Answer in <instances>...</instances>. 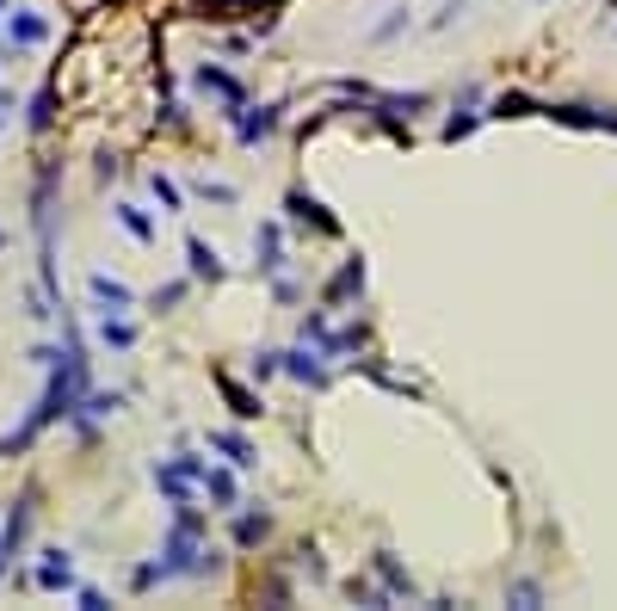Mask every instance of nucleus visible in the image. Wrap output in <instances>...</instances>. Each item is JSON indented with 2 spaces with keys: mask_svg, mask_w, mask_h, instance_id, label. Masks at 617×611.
<instances>
[{
  "mask_svg": "<svg viewBox=\"0 0 617 611\" xmlns=\"http://www.w3.org/2000/svg\"><path fill=\"white\" fill-rule=\"evenodd\" d=\"M192 87L204 93V99H216L223 105V118H235L241 105H247V87L229 75V68H216V62H198V75H192Z\"/></svg>",
  "mask_w": 617,
  "mask_h": 611,
  "instance_id": "obj_1",
  "label": "nucleus"
},
{
  "mask_svg": "<svg viewBox=\"0 0 617 611\" xmlns=\"http://www.w3.org/2000/svg\"><path fill=\"white\" fill-rule=\"evenodd\" d=\"M198 476H204V463H198V457H186V451L155 463V488H161L167 500H192V494H198Z\"/></svg>",
  "mask_w": 617,
  "mask_h": 611,
  "instance_id": "obj_2",
  "label": "nucleus"
},
{
  "mask_svg": "<svg viewBox=\"0 0 617 611\" xmlns=\"http://www.w3.org/2000/svg\"><path fill=\"white\" fill-rule=\"evenodd\" d=\"M229 124H235V136H241L247 149H253V142H266V136H278V124H284V105L272 99V105H260V112H253V105H241V112H235Z\"/></svg>",
  "mask_w": 617,
  "mask_h": 611,
  "instance_id": "obj_3",
  "label": "nucleus"
},
{
  "mask_svg": "<svg viewBox=\"0 0 617 611\" xmlns=\"http://www.w3.org/2000/svg\"><path fill=\"white\" fill-rule=\"evenodd\" d=\"M543 118H556L568 130H611L617 136V112H611V105H543Z\"/></svg>",
  "mask_w": 617,
  "mask_h": 611,
  "instance_id": "obj_4",
  "label": "nucleus"
},
{
  "mask_svg": "<svg viewBox=\"0 0 617 611\" xmlns=\"http://www.w3.org/2000/svg\"><path fill=\"white\" fill-rule=\"evenodd\" d=\"M278 365H284V377H297V383H309V389H328V383H334V371L321 365V346H297V352H278Z\"/></svg>",
  "mask_w": 617,
  "mask_h": 611,
  "instance_id": "obj_5",
  "label": "nucleus"
},
{
  "mask_svg": "<svg viewBox=\"0 0 617 611\" xmlns=\"http://www.w3.org/2000/svg\"><path fill=\"white\" fill-rule=\"evenodd\" d=\"M38 587H44V593H75V556H68V550H44Z\"/></svg>",
  "mask_w": 617,
  "mask_h": 611,
  "instance_id": "obj_6",
  "label": "nucleus"
},
{
  "mask_svg": "<svg viewBox=\"0 0 617 611\" xmlns=\"http://www.w3.org/2000/svg\"><path fill=\"white\" fill-rule=\"evenodd\" d=\"M7 38H13V50H38V44H50V19L44 13H13Z\"/></svg>",
  "mask_w": 617,
  "mask_h": 611,
  "instance_id": "obj_7",
  "label": "nucleus"
},
{
  "mask_svg": "<svg viewBox=\"0 0 617 611\" xmlns=\"http://www.w3.org/2000/svg\"><path fill=\"white\" fill-rule=\"evenodd\" d=\"M31 519H38V494H19V500H13V513H7V525H0V531H7V550H13V556L25 550Z\"/></svg>",
  "mask_w": 617,
  "mask_h": 611,
  "instance_id": "obj_8",
  "label": "nucleus"
},
{
  "mask_svg": "<svg viewBox=\"0 0 617 611\" xmlns=\"http://www.w3.org/2000/svg\"><path fill=\"white\" fill-rule=\"evenodd\" d=\"M186 266H192L198 284H216V278H223V254H216L210 241H198V235H186Z\"/></svg>",
  "mask_w": 617,
  "mask_h": 611,
  "instance_id": "obj_9",
  "label": "nucleus"
},
{
  "mask_svg": "<svg viewBox=\"0 0 617 611\" xmlns=\"http://www.w3.org/2000/svg\"><path fill=\"white\" fill-rule=\"evenodd\" d=\"M284 210H290V217H297V223H309V229H321V235H340V217H328V210H321L309 192H290L284 198Z\"/></svg>",
  "mask_w": 617,
  "mask_h": 611,
  "instance_id": "obj_10",
  "label": "nucleus"
},
{
  "mask_svg": "<svg viewBox=\"0 0 617 611\" xmlns=\"http://www.w3.org/2000/svg\"><path fill=\"white\" fill-rule=\"evenodd\" d=\"M87 291H93V303H105V309H136V291H130L124 278H112V272H93Z\"/></svg>",
  "mask_w": 617,
  "mask_h": 611,
  "instance_id": "obj_11",
  "label": "nucleus"
},
{
  "mask_svg": "<svg viewBox=\"0 0 617 611\" xmlns=\"http://www.w3.org/2000/svg\"><path fill=\"white\" fill-rule=\"evenodd\" d=\"M253 254H260V272H284V229L278 223H260V235H253Z\"/></svg>",
  "mask_w": 617,
  "mask_h": 611,
  "instance_id": "obj_12",
  "label": "nucleus"
},
{
  "mask_svg": "<svg viewBox=\"0 0 617 611\" xmlns=\"http://www.w3.org/2000/svg\"><path fill=\"white\" fill-rule=\"evenodd\" d=\"M216 389H223V402L235 408V420H260V414H266V402H260L253 389H241L235 377H216Z\"/></svg>",
  "mask_w": 617,
  "mask_h": 611,
  "instance_id": "obj_13",
  "label": "nucleus"
},
{
  "mask_svg": "<svg viewBox=\"0 0 617 611\" xmlns=\"http://www.w3.org/2000/svg\"><path fill=\"white\" fill-rule=\"evenodd\" d=\"M358 291H365V260H346V266H340V278L328 284V309H340V303H352Z\"/></svg>",
  "mask_w": 617,
  "mask_h": 611,
  "instance_id": "obj_14",
  "label": "nucleus"
},
{
  "mask_svg": "<svg viewBox=\"0 0 617 611\" xmlns=\"http://www.w3.org/2000/svg\"><path fill=\"white\" fill-rule=\"evenodd\" d=\"M198 494H210V500H216V513H235V476H229V470H210V463H204Z\"/></svg>",
  "mask_w": 617,
  "mask_h": 611,
  "instance_id": "obj_15",
  "label": "nucleus"
},
{
  "mask_svg": "<svg viewBox=\"0 0 617 611\" xmlns=\"http://www.w3.org/2000/svg\"><path fill=\"white\" fill-rule=\"evenodd\" d=\"M210 451H223L229 470H253V463H260V451H253L241 433H210Z\"/></svg>",
  "mask_w": 617,
  "mask_h": 611,
  "instance_id": "obj_16",
  "label": "nucleus"
},
{
  "mask_svg": "<svg viewBox=\"0 0 617 611\" xmlns=\"http://www.w3.org/2000/svg\"><path fill=\"white\" fill-rule=\"evenodd\" d=\"M377 574H383V593H389V599H408V593H414V574L395 562L389 550H377Z\"/></svg>",
  "mask_w": 617,
  "mask_h": 611,
  "instance_id": "obj_17",
  "label": "nucleus"
},
{
  "mask_svg": "<svg viewBox=\"0 0 617 611\" xmlns=\"http://www.w3.org/2000/svg\"><path fill=\"white\" fill-rule=\"evenodd\" d=\"M266 537H272V519H266V513H241V519H235V544H241V550H260Z\"/></svg>",
  "mask_w": 617,
  "mask_h": 611,
  "instance_id": "obj_18",
  "label": "nucleus"
},
{
  "mask_svg": "<svg viewBox=\"0 0 617 611\" xmlns=\"http://www.w3.org/2000/svg\"><path fill=\"white\" fill-rule=\"evenodd\" d=\"M25 124H31V136H44V130L56 124V87H50V81L38 87V99H31V112H25Z\"/></svg>",
  "mask_w": 617,
  "mask_h": 611,
  "instance_id": "obj_19",
  "label": "nucleus"
},
{
  "mask_svg": "<svg viewBox=\"0 0 617 611\" xmlns=\"http://www.w3.org/2000/svg\"><path fill=\"white\" fill-rule=\"evenodd\" d=\"M99 340L124 352V346H136V328H130V321H118V309H105V315H99Z\"/></svg>",
  "mask_w": 617,
  "mask_h": 611,
  "instance_id": "obj_20",
  "label": "nucleus"
},
{
  "mask_svg": "<svg viewBox=\"0 0 617 611\" xmlns=\"http://www.w3.org/2000/svg\"><path fill=\"white\" fill-rule=\"evenodd\" d=\"M531 112H543V105H531L525 93H500V99H494V112H488V118H531Z\"/></svg>",
  "mask_w": 617,
  "mask_h": 611,
  "instance_id": "obj_21",
  "label": "nucleus"
},
{
  "mask_svg": "<svg viewBox=\"0 0 617 611\" xmlns=\"http://www.w3.org/2000/svg\"><path fill=\"white\" fill-rule=\"evenodd\" d=\"M118 223H124V235H136V241H155V223L142 217L136 204H118Z\"/></svg>",
  "mask_w": 617,
  "mask_h": 611,
  "instance_id": "obj_22",
  "label": "nucleus"
},
{
  "mask_svg": "<svg viewBox=\"0 0 617 611\" xmlns=\"http://www.w3.org/2000/svg\"><path fill=\"white\" fill-rule=\"evenodd\" d=\"M149 192L161 198V210H167V217H173V210H179V204H186V198H179V186H173V179H167V173H155V179H149Z\"/></svg>",
  "mask_w": 617,
  "mask_h": 611,
  "instance_id": "obj_23",
  "label": "nucleus"
},
{
  "mask_svg": "<svg viewBox=\"0 0 617 611\" xmlns=\"http://www.w3.org/2000/svg\"><path fill=\"white\" fill-rule=\"evenodd\" d=\"M192 192L210 204H235V186H223V179H192Z\"/></svg>",
  "mask_w": 617,
  "mask_h": 611,
  "instance_id": "obj_24",
  "label": "nucleus"
},
{
  "mask_svg": "<svg viewBox=\"0 0 617 611\" xmlns=\"http://www.w3.org/2000/svg\"><path fill=\"white\" fill-rule=\"evenodd\" d=\"M506 599H513V605H537L543 587H537V581H519V587H506Z\"/></svg>",
  "mask_w": 617,
  "mask_h": 611,
  "instance_id": "obj_25",
  "label": "nucleus"
},
{
  "mask_svg": "<svg viewBox=\"0 0 617 611\" xmlns=\"http://www.w3.org/2000/svg\"><path fill=\"white\" fill-rule=\"evenodd\" d=\"M476 124H482V118H476V112H469V118H451V124H445V142H463V136H469V130H476Z\"/></svg>",
  "mask_w": 617,
  "mask_h": 611,
  "instance_id": "obj_26",
  "label": "nucleus"
},
{
  "mask_svg": "<svg viewBox=\"0 0 617 611\" xmlns=\"http://www.w3.org/2000/svg\"><path fill=\"white\" fill-rule=\"evenodd\" d=\"M179 297H186V284H167V291H155V297H149V309H173Z\"/></svg>",
  "mask_w": 617,
  "mask_h": 611,
  "instance_id": "obj_27",
  "label": "nucleus"
},
{
  "mask_svg": "<svg viewBox=\"0 0 617 611\" xmlns=\"http://www.w3.org/2000/svg\"><path fill=\"white\" fill-rule=\"evenodd\" d=\"M284 365H278V352H260V358H253V377H278Z\"/></svg>",
  "mask_w": 617,
  "mask_h": 611,
  "instance_id": "obj_28",
  "label": "nucleus"
},
{
  "mask_svg": "<svg viewBox=\"0 0 617 611\" xmlns=\"http://www.w3.org/2000/svg\"><path fill=\"white\" fill-rule=\"evenodd\" d=\"M402 25H408V13H389V19L377 25V44H389V38H395V31H402Z\"/></svg>",
  "mask_w": 617,
  "mask_h": 611,
  "instance_id": "obj_29",
  "label": "nucleus"
},
{
  "mask_svg": "<svg viewBox=\"0 0 617 611\" xmlns=\"http://www.w3.org/2000/svg\"><path fill=\"white\" fill-rule=\"evenodd\" d=\"M75 593H81V605H87V611H105V593H99V587H75Z\"/></svg>",
  "mask_w": 617,
  "mask_h": 611,
  "instance_id": "obj_30",
  "label": "nucleus"
},
{
  "mask_svg": "<svg viewBox=\"0 0 617 611\" xmlns=\"http://www.w3.org/2000/svg\"><path fill=\"white\" fill-rule=\"evenodd\" d=\"M7 112H13V93H0V130H7Z\"/></svg>",
  "mask_w": 617,
  "mask_h": 611,
  "instance_id": "obj_31",
  "label": "nucleus"
},
{
  "mask_svg": "<svg viewBox=\"0 0 617 611\" xmlns=\"http://www.w3.org/2000/svg\"><path fill=\"white\" fill-rule=\"evenodd\" d=\"M7 556H13V550H7V531H0V568H7Z\"/></svg>",
  "mask_w": 617,
  "mask_h": 611,
  "instance_id": "obj_32",
  "label": "nucleus"
}]
</instances>
